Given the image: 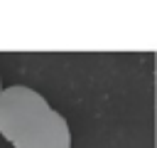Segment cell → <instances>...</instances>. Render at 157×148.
Here are the masks:
<instances>
[{
	"instance_id": "cell-1",
	"label": "cell",
	"mask_w": 157,
	"mask_h": 148,
	"mask_svg": "<svg viewBox=\"0 0 157 148\" xmlns=\"http://www.w3.org/2000/svg\"><path fill=\"white\" fill-rule=\"evenodd\" d=\"M0 136L15 148H71L69 121L25 84L0 91Z\"/></svg>"
},
{
	"instance_id": "cell-2",
	"label": "cell",
	"mask_w": 157,
	"mask_h": 148,
	"mask_svg": "<svg viewBox=\"0 0 157 148\" xmlns=\"http://www.w3.org/2000/svg\"><path fill=\"white\" fill-rule=\"evenodd\" d=\"M0 91H2V79H0Z\"/></svg>"
}]
</instances>
